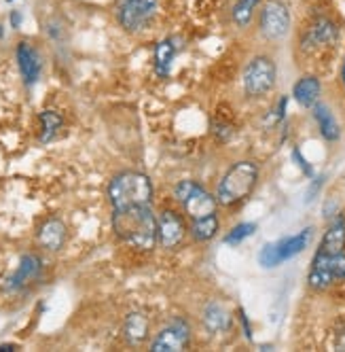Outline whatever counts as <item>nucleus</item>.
Listing matches in <instances>:
<instances>
[{"mask_svg": "<svg viewBox=\"0 0 345 352\" xmlns=\"http://www.w3.org/2000/svg\"><path fill=\"white\" fill-rule=\"evenodd\" d=\"M259 30L267 41H280L290 30V9L282 0H267L259 15Z\"/></svg>", "mask_w": 345, "mask_h": 352, "instance_id": "nucleus-7", "label": "nucleus"}, {"mask_svg": "<svg viewBox=\"0 0 345 352\" xmlns=\"http://www.w3.org/2000/svg\"><path fill=\"white\" fill-rule=\"evenodd\" d=\"M216 134H220V140H227V138H231V130L227 128V125H216V130H214Z\"/></svg>", "mask_w": 345, "mask_h": 352, "instance_id": "nucleus-27", "label": "nucleus"}, {"mask_svg": "<svg viewBox=\"0 0 345 352\" xmlns=\"http://www.w3.org/2000/svg\"><path fill=\"white\" fill-rule=\"evenodd\" d=\"M157 7L159 0H119L115 15L123 30L140 32L153 21V17L157 15Z\"/></svg>", "mask_w": 345, "mask_h": 352, "instance_id": "nucleus-5", "label": "nucleus"}, {"mask_svg": "<svg viewBox=\"0 0 345 352\" xmlns=\"http://www.w3.org/2000/svg\"><path fill=\"white\" fill-rule=\"evenodd\" d=\"M17 346L15 344H3V346H0V350H15Z\"/></svg>", "mask_w": 345, "mask_h": 352, "instance_id": "nucleus-30", "label": "nucleus"}, {"mask_svg": "<svg viewBox=\"0 0 345 352\" xmlns=\"http://www.w3.org/2000/svg\"><path fill=\"white\" fill-rule=\"evenodd\" d=\"M309 240H311V228L299 232L297 236H290V238H284V240L276 242L274 248H276L278 263H282L286 259H292V257H297L299 253H303L305 246L309 244Z\"/></svg>", "mask_w": 345, "mask_h": 352, "instance_id": "nucleus-15", "label": "nucleus"}, {"mask_svg": "<svg viewBox=\"0 0 345 352\" xmlns=\"http://www.w3.org/2000/svg\"><path fill=\"white\" fill-rule=\"evenodd\" d=\"M17 64H19V72H21L23 83L26 85H34L40 79V72H43L40 56H38L36 49L26 41H21L17 45Z\"/></svg>", "mask_w": 345, "mask_h": 352, "instance_id": "nucleus-12", "label": "nucleus"}, {"mask_svg": "<svg viewBox=\"0 0 345 352\" xmlns=\"http://www.w3.org/2000/svg\"><path fill=\"white\" fill-rule=\"evenodd\" d=\"M189 340H191L189 324L182 318H176L157 333V338L151 344V350L153 352H176V350L187 348Z\"/></svg>", "mask_w": 345, "mask_h": 352, "instance_id": "nucleus-8", "label": "nucleus"}, {"mask_svg": "<svg viewBox=\"0 0 345 352\" xmlns=\"http://www.w3.org/2000/svg\"><path fill=\"white\" fill-rule=\"evenodd\" d=\"M313 119L318 123V128H320V134H322L329 142L337 140L339 138V125L333 117V113L324 107V104H316L313 107Z\"/></svg>", "mask_w": 345, "mask_h": 352, "instance_id": "nucleus-20", "label": "nucleus"}, {"mask_svg": "<svg viewBox=\"0 0 345 352\" xmlns=\"http://www.w3.org/2000/svg\"><path fill=\"white\" fill-rule=\"evenodd\" d=\"M339 77H341V85L345 87V58H343V64H341V72H339Z\"/></svg>", "mask_w": 345, "mask_h": 352, "instance_id": "nucleus-29", "label": "nucleus"}, {"mask_svg": "<svg viewBox=\"0 0 345 352\" xmlns=\"http://www.w3.org/2000/svg\"><path fill=\"white\" fill-rule=\"evenodd\" d=\"M153 183L142 172H121L108 185V199L112 208H128L151 204Z\"/></svg>", "mask_w": 345, "mask_h": 352, "instance_id": "nucleus-2", "label": "nucleus"}, {"mask_svg": "<svg viewBox=\"0 0 345 352\" xmlns=\"http://www.w3.org/2000/svg\"><path fill=\"white\" fill-rule=\"evenodd\" d=\"M307 280L309 287L316 291L329 289L335 280H345V253H337V255L316 253Z\"/></svg>", "mask_w": 345, "mask_h": 352, "instance_id": "nucleus-6", "label": "nucleus"}, {"mask_svg": "<svg viewBox=\"0 0 345 352\" xmlns=\"http://www.w3.org/2000/svg\"><path fill=\"white\" fill-rule=\"evenodd\" d=\"M38 242L47 250H60L66 242V225L60 219H47L38 230Z\"/></svg>", "mask_w": 345, "mask_h": 352, "instance_id": "nucleus-16", "label": "nucleus"}, {"mask_svg": "<svg viewBox=\"0 0 345 352\" xmlns=\"http://www.w3.org/2000/svg\"><path fill=\"white\" fill-rule=\"evenodd\" d=\"M257 181H259V166L248 160L237 162L227 170L223 181L218 183L216 199L223 206H235L252 193Z\"/></svg>", "mask_w": 345, "mask_h": 352, "instance_id": "nucleus-3", "label": "nucleus"}, {"mask_svg": "<svg viewBox=\"0 0 345 352\" xmlns=\"http://www.w3.org/2000/svg\"><path fill=\"white\" fill-rule=\"evenodd\" d=\"M40 267H43V261L36 255H26V257L21 259L17 272L13 274V278L9 280V289H19L26 283H30L32 278H36Z\"/></svg>", "mask_w": 345, "mask_h": 352, "instance_id": "nucleus-17", "label": "nucleus"}, {"mask_svg": "<svg viewBox=\"0 0 345 352\" xmlns=\"http://www.w3.org/2000/svg\"><path fill=\"white\" fill-rule=\"evenodd\" d=\"M62 115L56 113V111H43L40 113V125H43V130H40V142H49V140H53L56 134L62 130Z\"/></svg>", "mask_w": 345, "mask_h": 352, "instance_id": "nucleus-24", "label": "nucleus"}, {"mask_svg": "<svg viewBox=\"0 0 345 352\" xmlns=\"http://www.w3.org/2000/svg\"><path fill=\"white\" fill-rule=\"evenodd\" d=\"M339 38V28L331 17H318L313 23L307 28L303 36V49H316V47H324L333 45Z\"/></svg>", "mask_w": 345, "mask_h": 352, "instance_id": "nucleus-10", "label": "nucleus"}, {"mask_svg": "<svg viewBox=\"0 0 345 352\" xmlns=\"http://www.w3.org/2000/svg\"><path fill=\"white\" fill-rule=\"evenodd\" d=\"M185 236V221L174 210H163L157 219V244L174 248Z\"/></svg>", "mask_w": 345, "mask_h": 352, "instance_id": "nucleus-9", "label": "nucleus"}, {"mask_svg": "<svg viewBox=\"0 0 345 352\" xmlns=\"http://www.w3.org/2000/svg\"><path fill=\"white\" fill-rule=\"evenodd\" d=\"M204 322L208 327V331H212V333H225L231 327V316H229V312L223 306L208 304L206 310H204Z\"/></svg>", "mask_w": 345, "mask_h": 352, "instance_id": "nucleus-19", "label": "nucleus"}, {"mask_svg": "<svg viewBox=\"0 0 345 352\" xmlns=\"http://www.w3.org/2000/svg\"><path fill=\"white\" fill-rule=\"evenodd\" d=\"M115 234L138 250H151L157 244V217L149 204L117 208L112 214Z\"/></svg>", "mask_w": 345, "mask_h": 352, "instance_id": "nucleus-1", "label": "nucleus"}, {"mask_svg": "<svg viewBox=\"0 0 345 352\" xmlns=\"http://www.w3.org/2000/svg\"><path fill=\"white\" fill-rule=\"evenodd\" d=\"M343 250H345V221H343V217H339L324 232L322 242H320V246H318V253L337 255V253H343Z\"/></svg>", "mask_w": 345, "mask_h": 352, "instance_id": "nucleus-14", "label": "nucleus"}, {"mask_svg": "<svg viewBox=\"0 0 345 352\" xmlns=\"http://www.w3.org/2000/svg\"><path fill=\"white\" fill-rule=\"evenodd\" d=\"M216 202H218V199L212 193H208L200 183H195L191 193L182 199L180 204L185 206V212L191 219H202V217H208V214L216 212Z\"/></svg>", "mask_w": 345, "mask_h": 352, "instance_id": "nucleus-11", "label": "nucleus"}, {"mask_svg": "<svg viewBox=\"0 0 345 352\" xmlns=\"http://www.w3.org/2000/svg\"><path fill=\"white\" fill-rule=\"evenodd\" d=\"M278 77L276 62L269 56H254L243 68V89L248 96L259 98L274 89Z\"/></svg>", "mask_w": 345, "mask_h": 352, "instance_id": "nucleus-4", "label": "nucleus"}, {"mask_svg": "<svg viewBox=\"0 0 345 352\" xmlns=\"http://www.w3.org/2000/svg\"><path fill=\"white\" fill-rule=\"evenodd\" d=\"M216 232H218V219H216V212H214V214H208V217H202V219H193L191 236H193L197 242H206V240L214 238Z\"/></svg>", "mask_w": 345, "mask_h": 352, "instance_id": "nucleus-22", "label": "nucleus"}, {"mask_svg": "<svg viewBox=\"0 0 345 352\" xmlns=\"http://www.w3.org/2000/svg\"><path fill=\"white\" fill-rule=\"evenodd\" d=\"M19 23H21V15H19V11H13L11 13V26L13 28H19Z\"/></svg>", "mask_w": 345, "mask_h": 352, "instance_id": "nucleus-28", "label": "nucleus"}, {"mask_svg": "<svg viewBox=\"0 0 345 352\" xmlns=\"http://www.w3.org/2000/svg\"><path fill=\"white\" fill-rule=\"evenodd\" d=\"M174 56H176V45L169 38L157 43V47H155V72H157V77H161V79L167 77Z\"/></svg>", "mask_w": 345, "mask_h": 352, "instance_id": "nucleus-21", "label": "nucleus"}, {"mask_svg": "<svg viewBox=\"0 0 345 352\" xmlns=\"http://www.w3.org/2000/svg\"><path fill=\"white\" fill-rule=\"evenodd\" d=\"M9 3H11V0H9Z\"/></svg>", "mask_w": 345, "mask_h": 352, "instance_id": "nucleus-31", "label": "nucleus"}, {"mask_svg": "<svg viewBox=\"0 0 345 352\" xmlns=\"http://www.w3.org/2000/svg\"><path fill=\"white\" fill-rule=\"evenodd\" d=\"M146 333H149V320L142 312H132L126 318V324H123V336L130 344H142L146 340Z\"/></svg>", "mask_w": 345, "mask_h": 352, "instance_id": "nucleus-18", "label": "nucleus"}, {"mask_svg": "<svg viewBox=\"0 0 345 352\" xmlns=\"http://www.w3.org/2000/svg\"><path fill=\"white\" fill-rule=\"evenodd\" d=\"M254 232H257V225H254V223H239L237 228L231 230V234L225 236V242H227V244H239V242H243L246 238H250Z\"/></svg>", "mask_w": 345, "mask_h": 352, "instance_id": "nucleus-25", "label": "nucleus"}, {"mask_svg": "<svg viewBox=\"0 0 345 352\" xmlns=\"http://www.w3.org/2000/svg\"><path fill=\"white\" fill-rule=\"evenodd\" d=\"M261 5V0H237L231 11V19L237 28H246L254 17L257 7Z\"/></svg>", "mask_w": 345, "mask_h": 352, "instance_id": "nucleus-23", "label": "nucleus"}, {"mask_svg": "<svg viewBox=\"0 0 345 352\" xmlns=\"http://www.w3.org/2000/svg\"><path fill=\"white\" fill-rule=\"evenodd\" d=\"M292 157H294V162H297V166H299V168H301V170H303L307 176H313V170H311V166H309V164H307V160L301 155V151H299V148H294V151H292Z\"/></svg>", "mask_w": 345, "mask_h": 352, "instance_id": "nucleus-26", "label": "nucleus"}, {"mask_svg": "<svg viewBox=\"0 0 345 352\" xmlns=\"http://www.w3.org/2000/svg\"><path fill=\"white\" fill-rule=\"evenodd\" d=\"M320 91H322V85H320V79L313 77V74H305V77H301L292 87L294 100H297L303 109H311L318 104Z\"/></svg>", "mask_w": 345, "mask_h": 352, "instance_id": "nucleus-13", "label": "nucleus"}]
</instances>
